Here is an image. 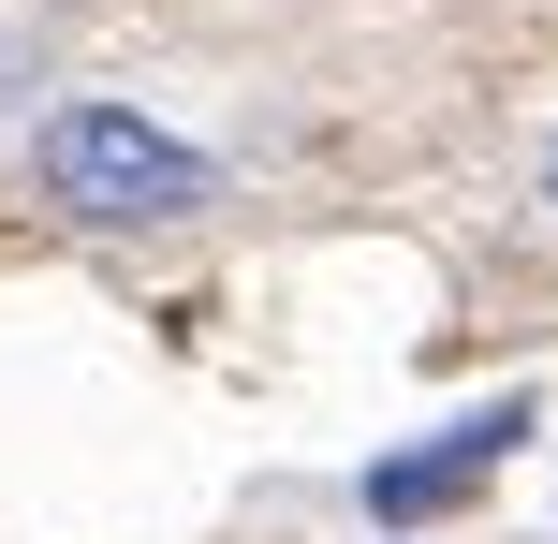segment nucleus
<instances>
[{
    "mask_svg": "<svg viewBox=\"0 0 558 544\" xmlns=\"http://www.w3.org/2000/svg\"><path fill=\"white\" fill-rule=\"evenodd\" d=\"M514 442H530V398H500V412H471V427H441L426 457H383V471H367V516H383V530H426V516H456V500H471L485 471L514 457Z\"/></svg>",
    "mask_w": 558,
    "mask_h": 544,
    "instance_id": "2",
    "label": "nucleus"
},
{
    "mask_svg": "<svg viewBox=\"0 0 558 544\" xmlns=\"http://www.w3.org/2000/svg\"><path fill=\"white\" fill-rule=\"evenodd\" d=\"M45 206H74L104 235H147V221L221 206V162L192 133H162V118H133V104H59L45 118Z\"/></svg>",
    "mask_w": 558,
    "mask_h": 544,
    "instance_id": "1",
    "label": "nucleus"
},
{
    "mask_svg": "<svg viewBox=\"0 0 558 544\" xmlns=\"http://www.w3.org/2000/svg\"><path fill=\"white\" fill-rule=\"evenodd\" d=\"M29 88H45V45H29V29H0V118H15Z\"/></svg>",
    "mask_w": 558,
    "mask_h": 544,
    "instance_id": "3",
    "label": "nucleus"
},
{
    "mask_svg": "<svg viewBox=\"0 0 558 544\" xmlns=\"http://www.w3.org/2000/svg\"><path fill=\"white\" fill-rule=\"evenodd\" d=\"M544 177H558V162H544Z\"/></svg>",
    "mask_w": 558,
    "mask_h": 544,
    "instance_id": "4",
    "label": "nucleus"
}]
</instances>
